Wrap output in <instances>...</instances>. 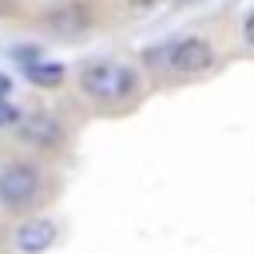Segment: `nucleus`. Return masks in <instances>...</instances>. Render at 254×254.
<instances>
[{
	"label": "nucleus",
	"mask_w": 254,
	"mask_h": 254,
	"mask_svg": "<svg viewBox=\"0 0 254 254\" xmlns=\"http://www.w3.org/2000/svg\"><path fill=\"white\" fill-rule=\"evenodd\" d=\"M79 87H83V95H91L99 103H123L135 91V71L123 64H111V60H99L79 71Z\"/></svg>",
	"instance_id": "nucleus-1"
},
{
	"label": "nucleus",
	"mask_w": 254,
	"mask_h": 254,
	"mask_svg": "<svg viewBox=\"0 0 254 254\" xmlns=\"http://www.w3.org/2000/svg\"><path fill=\"white\" fill-rule=\"evenodd\" d=\"M36 194H40V171H36L32 163H8V167L0 171V202H4V206L20 210V206H28Z\"/></svg>",
	"instance_id": "nucleus-2"
},
{
	"label": "nucleus",
	"mask_w": 254,
	"mask_h": 254,
	"mask_svg": "<svg viewBox=\"0 0 254 254\" xmlns=\"http://www.w3.org/2000/svg\"><path fill=\"white\" fill-rule=\"evenodd\" d=\"M210 64H214V48L198 36H187L167 48V67L175 75H202V71H210Z\"/></svg>",
	"instance_id": "nucleus-3"
},
{
	"label": "nucleus",
	"mask_w": 254,
	"mask_h": 254,
	"mask_svg": "<svg viewBox=\"0 0 254 254\" xmlns=\"http://www.w3.org/2000/svg\"><path fill=\"white\" fill-rule=\"evenodd\" d=\"M52 242H56V222L52 218H32V222H20V230H16V250L20 254H44Z\"/></svg>",
	"instance_id": "nucleus-4"
},
{
	"label": "nucleus",
	"mask_w": 254,
	"mask_h": 254,
	"mask_svg": "<svg viewBox=\"0 0 254 254\" xmlns=\"http://www.w3.org/2000/svg\"><path fill=\"white\" fill-rule=\"evenodd\" d=\"M20 135H24L28 143H40V147H56V143L64 139V127H60L52 115H32V119H24Z\"/></svg>",
	"instance_id": "nucleus-5"
},
{
	"label": "nucleus",
	"mask_w": 254,
	"mask_h": 254,
	"mask_svg": "<svg viewBox=\"0 0 254 254\" xmlns=\"http://www.w3.org/2000/svg\"><path fill=\"white\" fill-rule=\"evenodd\" d=\"M48 28H52L56 36H75V32L87 28V12H83L79 4H67V8H60V12L48 16Z\"/></svg>",
	"instance_id": "nucleus-6"
},
{
	"label": "nucleus",
	"mask_w": 254,
	"mask_h": 254,
	"mask_svg": "<svg viewBox=\"0 0 254 254\" xmlns=\"http://www.w3.org/2000/svg\"><path fill=\"white\" fill-rule=\"evenodd\" d=\"M24 75H28L32 83L52 87V83H60V79H64V64H24Z\"/></svg>",
	"instance_id": "nucleus-7"
},
{
	"label": "nucleus",
	"mask_w": 254,
	"mask_h": 254,
	"mask_svg": "<svg viewBox=\"0 0 254 254\" xmlns=\"http://www.w3.org/2000/svg\"><path fill=\"white\" fill-rule=\"evenodd\" d=\"M0 123H16V107L8 99H0Z\"/></svg>",
	"instance_id": "nucleus-8"
},
{
	"label": "nucleus",
	"mask_w": 254,
	"mask_h": 254,
	"mask_svg": "<svg viewBox=\"0 0 254 254\" xmlns=\"http://www.w3.org/2000/svg\"><path fill=\"white\" fill-rule=\"evenodd\" d=\"M242 36H246V44H254V12L246 16V24H242Z\"/></svg>",
	"instance_id": "nucleus-9"
},
{
	"label": "nucleus",
	"mask_w": 254,
	"mask_h": 254,
	"mask_svg": "<svg viewBox=\"0 0 254 254\" xmlns=\"http://www.w3.org/2000/svg\"><path fill=\"white\" fill-rule=\"evenodd\" d=\"M8 91H12V83H8V75H0V99H8Z\"/></svg>",
	"instance_id": "nucleus-10"
},
{
	"label": "nucleus",
	"mask_w": 254,
	"mask_h": 254,
	"mask_svg": "<svg viewBox=\"0 0 254 254\" xmlns=\"http://www.w3.org/2000/svg\"><path fill=\"white\" fill-rule=\"evenodd\" d=\"M131 4H139V8H151V4H159V0H131Z\"/></svg>",
	"instance_id": "nucleus-11"
}]
</instances>
